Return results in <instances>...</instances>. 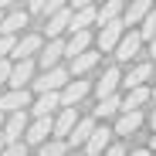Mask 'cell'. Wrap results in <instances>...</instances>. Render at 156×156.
<instances>
[{
	"mask_svg": "<svg viewBox=\"0 0 156 156\" xmlns=\"http://www.w3.org/2000/svg\"><path fill=\"white\" fill-rule=\"evenodd\" d=\"M68 82H71V68L58 65V68H51V71H41V75L34 78L31 92H37V95H48V92H65V85H68Z\"/></svg>",
	"mask_w": 156,
	"mask_h": 156,
	"instance_id": "cell-1",
	"label": "cell"
},
{
	"mask_svg": "<svg viewBox=\"0 0 156 156\" xmlns=\"http://www.w3.org/2000/svg\"><path fill=\"white\" fill-rule=\"evenodd\" d=\"M126 37V20H112V24H105V27L98 31V37H95V48L102 51V55H112V51L119 48V41Z\"/></svg>",
	"mask_w": 156,
	"mask_h": 156,
	"instance_id": "cell-2",
	"label": "cell"
},
{
	"mask_svg": "<svg viewBox=\"0 0 156 156\" xmlns=\"http://www.w3.org/2000/svg\"><path fill=\"white\" fill-rule=\"evenodd\" d=\"M44 51V34L41 31H27L17 37V48H14V61H24V58H37Z\"/></svg>",
	"mask_w": 156,
	"mask_h": 156,
	"instance_id": "cell-3",
	"label": "cell"
},
{
	"mask_svg": "<svg viewBox=\"0 0 156 156\" xmlns=\"http://www.w3.org/2000/svg\"><path fill=\"white\" fill-rule=\"evenodd\" d=\"M31 105H34L31 88H24V92L10 88V92L0 95V112H7V115H14V112H31Z\"/></svg>",
	"mask_w": 156,
	"mask_h": 156,
	"instance_id": "cell-4",
	"label": "cell"
},
{
	"mask_svg": "<svg viewBox=\"0 0 156 156\" xmlns=\"http://www.w3.org/2000/svg\"><path fill=\"white\" fill-rule=\"evenodd\" d=\"M71 17H75V10H71V7H65V10H58V14L44 17V37H48V41H58L65 31L71 34Z\"/></svg>",
	"mask_w": 156,
	"mask_h": 156,
	"instance_id": "cell-5",
	"label": "cell"
},
{
	"mask_svg": "<svg viewBox=\"0 0 156 156\" xmlns=\"http://www.w3.org/2000/svg\"><path fill=\"white\" fill-rule=\"evenodd\" d=\"M37 71V58H24V61H14V75H10V88L24 92V88H31L34 85V75Z\"/></svg>",
	"mask_w": 156,
	"mask_h": 156,
	"instance_id": "cell-6",
	"label": "cell"
},
{
	"mask_svg": "<svg viewBox=\"0 0 156 156\" xmlns=\"http://www.w3.org/2000/svg\"><path fill=\"white\" fill-rule=\"evenodd\" d=\"M143 44H146V41H143V34H139V31H126V37H122V41H119V48L112 51V58H115L119 65H122V61H133V58H139Z\"/></svg>",
	"mask_w": 156,
	"mask_h": 156,
	"instance_id": "cell-7",
	"label": "cell"
},
{
	"mask_svg": "<svg viewBox=\"0 0 156 156\" xmlns=\"http://www.w3.org/2000/svg\"><path fill=\"white\" fill-rule=\"evenodd\" d=\"M48 139H55V119H34L31 122V129H27V136H24V143H27V146H44Z\"/></svg>",
	"mask_w": 156,
	"mask_h": 156,
	"instance_id": "cell-8",
	"label": "cell"
},
{
	"mask_svg": "<svg viewBox=\"0 0 156 156\" xmlns=\"http://www.w3.org/2000/svg\"><path fill=\"white\" fill-rule=\"evenodd\" d=\"M122 71H119V65H109L105 71L98 75V82H95V95L98 98H109V95H115L119 92V85H122Z\"/></svg>",
	"mask_w": 156,
	"mask_h": 156,
	"instance_id": "cell-9",
	"label": "cell"
},
{
	"mask_svg": "<svg viewBox=\"0 0 156 156\" xmlns=\"http://www.w3.org/2000/svg\"><path fill=\"white\" fill-rule=\"evenodd\" d=\"M61 58H68L65 41H61V37H58V41H48L44 51L37 55V68H41V71H51V68H58V65H61Z\"/></svg>",
	"mask_w": 156,
	"mask_h": 156,
	"instance_id": "cell-10",
	"label": "cell"
},
{
	"mask_svg": "<svg viewBox=\"0 0 156 156\" xmlns=\"http://www.w3.org/2000/svg\"><path fill=\"white\" fill-rule=\"evenodd\" d=\"M65 102H61V92H48V95H37L34 105H31V119H48L51 112H61Z\"/></svg>",
	"mask_w": 156,
	"mask_h": 156,
	"instance_id": "cell-11",
	"label": "cell"
},
{
	"mask_svg": "<svg viewBox=\"0 0 156 156\" xmlns=\"http://www.w3.org/2000/svg\"><path fill=\"white\" fill-rule=\"evenodd\" d=\"M31 112H14V115H7V126H4V136H7V143H20L24 136H27V129H31Z\"/></svg>",
	"mask_w": 156,
	"mask_h": 156,
	"instance_id": "cell-12",
	"label": "cell"
},
{
	"mask_svg": "<svg viewBox=\"0 0 156 156\" xmlns=\"http://www.w3.org/2000/svg\"><path fill=\"white\" fill-rule=\"evenodd\" d=\"M112 139H115V129L98 126L95 133H92V139L85 143V156H105V149L112 146Z\"/></svg>",
	"mask_w": 156,
	"mask_h": 156,
	"instance_id": "cell-13",
	"label": "cell"
},
{
	"mask_svg": "<svg viewBox=\"0 0 156 156\" xmlns=\"http://www.w3.org/2000/svg\"><path fill=\"white\" fill-rule=\"evenodd\" d=\"M82 122V115H78V109H71V105H65L58 115H55V139H68L71 133H75V126Z\"/></svg>",
	"mask_w": 156,
	"mask_h": 156,
	"instance_id": "cell-14",
	"label": "cell"
},
{
	"mask_svg": "<svg viewBox=\"0 0 156 156\" xmlns=\"http://www.w3.org/2000/svg\"><path fill=\"white\" fill-rule=\"evenodd\" d=\"M92 88H95V85L85 82V78H71V82L65 85V92H61V102H65V105H71V109H78V102H82Z\"/></svg>",
	"mask_w": 156,
	"mask_h": 156,
	"instance_id": "cell-15",
	"label": "cell"
},
{
	"mask_svg": "<svg viewBox=\"0 0 156 156\" xmlns=\"http://www.w3.org/2000/svg\"><path fill=\"white\" fill-rule=\"evenodd\" d=\"M98 58H102V51H98V48H92V51H85V55L71 58V61H68V68H71V78H85L88 71H95Z\"/></svg>",
	"mask_w": 156,
	"mask_h": 156,
	"instance_id": "cell-16",
	"label": "cell"
},
{
	"mask_svg": "<svg viewBox=\"0 0 156 156\" xmlns=\"http://www.w3.org/2000/svg\"><path fill=\"white\" fill-rule=\"evenodd\" d=\"M153 10H156V7H153V0H136V4H129V7H126L122 20H126V27H139V24H143Z\"/></svg>",
	"mask_w": 156,
	"mask_h": 156,
	"instance_id": "cell-17",
	"label": "cell"
},
{
	"mask_svg": "<svg viewBox=\"0 0 156 156\" xmlns=\"http://www.w3.org/2000/svg\"><path fill=\"white\" fill-rule=\"evenodd\" d=\"M146 122V115L143 112H133V109H129V112H122V115H115V136H133V133H139V126Z\"/></svg>",
	"mask_w": 156,
	"mask_h": 156,
	"instance_id": "cell-18",
	"label": "cell"
},
{
	"mask_svg": "<svg viewBox=\"0 0 156 156\" xmlns=\"http://www.w3.org/2000/svg\"><path fill=\"white\" fill-rule=\"evenodd\" d=\"M149 75H153V61H136L133 68H129V75L122 78V88L129 92V88H139V85H146V82H149Z\"/></svg>",
	"mask_w": 156,
	"mask_h": 156,
	"instance_id": "cell-19",
	"label": "cell"
},
{
	"mask_svg": "<svg viewBox=\"0 0 156 156\" xmlns=\"http://www.w3.org/2000/svg\"><path fill=\"white\" fill-rule=\"evenodd\" d=\"M65 51H68V61L85 55V51H92V31H71L68 41H65Z\"/></svg>",
	"mask_w": 156,
	"mask_h": 156,
	"instance_id": "cell-20",
	"label": "cell"
},
{
	"mask_svg": "<svg viewBox=\"0 0 156 156\" xmlns=\"http://www.w3.org/2000/svg\"><path fill=\"white\" fill-rule=\"evenodd\" d=\"M27 20H31V14H27V10L14 7V10H7V17H4V27H0V34H14V37H20V31L27 27Z\"/></svg>",
	"mask_w": 156,
	"mask_h": 156,
	"instance_id": "cell-21",
	"label": "cell"
},
{
	"mask_svg": "<svg viewBox=\"0 0 156 156\" xmlns=\"http://www.w3.org/2000/svg\"><path fill=\"white\" fill-rule=\"evenodd\" d=\"M122 102H126V98H122L119 92L109 95V98H98V105L92 109V115H95L98 122H102V119H112V115H122Z\"/></svg>",
	"mask_w": 156,
	"mask_h": 156,
	"instance_id": "cell-22",
	"label": "cell"
},
{
	"mask_svg": "<svg viewBox=\"0 0 156 156\" xmlns=\"http://www.w3.org/2000/svg\"><path fill=\"white\" fill-rule=\"evenodd\" d=\"M95 129H98V119H95V115H82V122H78V126H75V133L68 136V143L85 149V143L92 139V133H95Z\"/></svg>",
	"mask_w": 156,
	"mask_h": 156,
	"instance_id": "cell-23",
	"label": "cell"
},
{
	"mask_svg": "<svg viewBox=\"0 0 156 156\" xmlns=\"http://www.w3.org/2000/svg\"><path fill=\"white\" fill-rule=\"evenodd\" d=\"M122 14H126L122 0H102L98 4V27H105V24H112V20H122Z\"/></svg>",
	"mask_w": 156,
	"mask_h": 156,
	"instance_id": "cell-24",
	"label": "cell"
},
{
	"mask_svg": "<svg viewBox=\"0 0 156 156\" xmlns=\"http://www.w3.org/2000/svg\"><path fill=\"white\" fill-rule=\"evenodd\" d=\"M153 98V88H146V85H139V88H129L126 92V102H122V112H143V105Z\"/></svg>",
	"mask_w": 156,
	"mask_h": 156,
	"instance_id": "cell-25",
	"label": "cell"
},
{
	"mask_svg": "<svg viewBox=\"0 0 156 156\" xmlns=\"http://www.w3.org/2000/svg\"><path fill=\"white\" fill-rule=\"evenodd\" d=\"M92 24H98V7L75 10V17H71V31H88Z\"/></svg>",
	"mask_w": 156,
	"mask_h": 156,
	"instance_id": "cell-26",
	"label": "cell"
},
{
	"mask_svg": "<svg viewBox=\"0 0 156 156\" xmlns=\"http://www.w3.org/2000/svg\"><path fill=\"white\" fill-rule=\"evenodd\" d=\"M68 149H71L68 139H48V143L37 149V156H68Z\"/></svg>",
	"mask_w": 156,
	"mask_h": 156,
	"instance_id": "cell-27",
	"label": "cell"
},
{
	"mask_svg": "<svg viewBox=\"0 0 156 156\" xmlns=\"http://www.w3.org/2000/svg\"><path fill=\"white\" fill-rule=\"evenodd\" d=\"M139 34H143V41H153V37H156V10L139 24Z\"/></svg>",
	"mask_w": 156,
	"mask_h": 156,
	"instance_id": "cell-28",
	"label": "cell"
},
{
	"mask_svg": "<svg viewBox=\"0 0 156 156\" xmlns=\"http://www.w3.org/2000/svg\"><path fill=\"white\" fill-rule=\"evenodd\" d=\"M65 7H71V0H48V7H44V17L58 14V10H65Z\"/></svg>",
	"mask_w": 156,
	"mask_h": 156,
	"instance_id": "cell-29",
	"label": "cell"
},
{
	"mask_svg": "<svg viewBox=\"0 0 156 156\" xmlns=\"http://www.w3.org/2000/svg\"><path fill=\"white\" fill-rule=\"evenodd\" d=\"M10 75H14V61L4 58V61H0V85H4V82L10 85Z\"/></svg>",
	"mask_w": 156,
	"mask_h": 156,
	"instance_id": "cell-30",
	"label": "cell"
},
{
	"mask_svg": "<svg viewBox=\"0 0 156 156\" xmlns=\"http://www.w3.org/2000/svg\"><path fill=\"white\" fill-rule=\"evenodd\" d=\"M4 156H27V143H10L4 149Z\"/></svg>",
	"mask_w": 156,
	"mask_h": 156,
	"instance_id": "cell-31",
	"label": "cell"
},
{
	"mask_svg": "<svg viewBox=\"0 0 156 156\" xmlns=\"http://www.w3.org/2000/svg\"><path fill=\"white\" fill-rule=\"evenodd\" d=\"M44 7H48V0H27V14H44Z\"/></svg>",
	"mask_w": 156,
	"mask_h": 156,
	"instance_id": "cell-32",
	"label": "cell"
},
{
	"mask_svg": "<svg viewBox=\"0 0 156 156\" xmlns=\"http://www.w3.org/2000/svg\"><path fill=\"white\" fill-rule=\"evenodd\" d=\"M85 7H98V0H71V10H85Z\"/></svg>",
	"mask_w": 156,
	"mask_h": 156,
	"instance_id": "cell-33",
	"label": "cell"
},
{
	"mask_svg": "<svg viewBox=\"0 0 156 156\" xmlns=\"http://www.w3.org/2000/svg\"><path fill=\"white\" fill-rule=\"evenodd\" d=\"M105 156H129V153H126V146H122V143H112V146L105 149Z\"/></svg>",
	"mask_w": 156,
	"mask_h": 156,
	"instance_id": "cell-34",
	"label": "cell"
},
{
	"mask_svg": "<svg viewBox=\"0 0 156 156\" xmlns=\"http://www.w3.org/2000/svg\"><path fill=\"white\" fill-rule=\"evenodd\" d=\"M14 4L17 0H0V10H14Z\"/></svg>",
	"mask_w": 156,
	"mask_h": 156,
	"instance_id": "cell-35",
	"label": "cell"
},
{
	"mask_svg": "<svg viewBox=\"0 0 156 156\" xmlns=\"http://www.w3.org/2000/svg\"><path fill=\"white\" fill-rule=\"evenodd\" d=\"M7 146H10V143H7V136L0 133V156H4V149H7Z\"/></svg>",
	"mask_w": 156,
	"mask_h": 156,
	"instance_id": "cell-36",
	"label": "cell"
},
{
	"mask_svg": "<svg viewBox=\"0 0 156 156\" xmlns=\"http://www.w3.org/2000/svg\"><path fill=\"white\" fill-rule=\"evenodd\" d=\"M129 156H153V153H149V149H133Z\"/></svg>",
	"mask_w": 156,
	"mask_h": 156,
	"instance_id": "cell-37",
	"label": "cell"
},
{
	"mask_svg": "<svg viewBox=\"0 0 156 156\" xmlns=\"http://www.w3.org/2000/svg\"><path fill=\"white\" fill-rule=\"evenodd\" d=\"M149 126H153V133H156V109L149 112Z\"/></svg>",
	"mask_w": 156,
	"mask_h": 156,
	"instance_id": "cell-38",
	"label": "cell"
},
{
	"mask_svg": "<svg viewBox=\"0 0 156 156\" xmlns=\"http://www.w3.org/2000/svg\"><path fill=\"white\" fill-rule=\"evenodd\" d=\"M4 126H7V112H0V133H4Z\"/></svg>",
	"mask_w": 156,
	"mask_h": 156,
	"instance_id": "cell-39",
	"label": "cell"
},
{
	"mask_svg": "<svg viewBox=\"0 0 156 156\" xmlns=\"http://www.w3.org/2000/svg\"><path fill=\"white\" fill-rule=\"evenodd\" d=\"M149 55H153V58H156V37H153V41H149Z\"/></svg>",
	"mask_w": 156,
	"mask_h": 156,
	"instance_id": "cell-40",
	"label": "cell"
},
{
	"mask_svg": "<svg viewBox=\"0 0 156 156\" xmlns=\"http://www.w3.org/2000/svg\"><path fill=\"white\" fill-rule=\"evenodd\" d=\"M149 149H156V133H153V139H149Z\"/></svg>",
	"mask_w": 156,
	"mask_h": 156,
	"instance_id": "cell-41",
	"label": "cell"
},
{
	"mask_svg": "<svg viewBox=\"0 0 156 156\" xmlns=\"http://www.w3.org/2000/svg\"><path fill=\"white\" fill-rule=\"evenodd\" d=\"M122 4H126V7H129V4H136V0H122Z\"/></svg>",
	"mask_w": 156,
	"mask_h": 156,
	"instance_id": "cell-42",
	"label": "cell"
},
{
	"mask_svg": "<svg viewBox=\"0 0 156 156\" xmlns=\"http://www.w3.org/2000/svg\"><path fill=\"white\" fill-rule=\"evenodd\" d=\"M153 98H156V88H153Z\"/></svg>",
	"mask_w": 156,
	"mask_h": 156,
	"instance_id": "cell-43",
	"label": "cell"
},
{
	"mask_svg": "<svg viewBox=\"0 0 156 156\" xmlns=\"http://www.w3.org/2000/svg\"><path fill=\"white\" fill-rule=\"evenodd\" d=\"M153 156H156V153H153Z\"/></svg>",
	"mask_w": 156,
	"mask_h": 156,
	"instance_id": "cell-44",
	"label": "cell"
}]
</instances>
